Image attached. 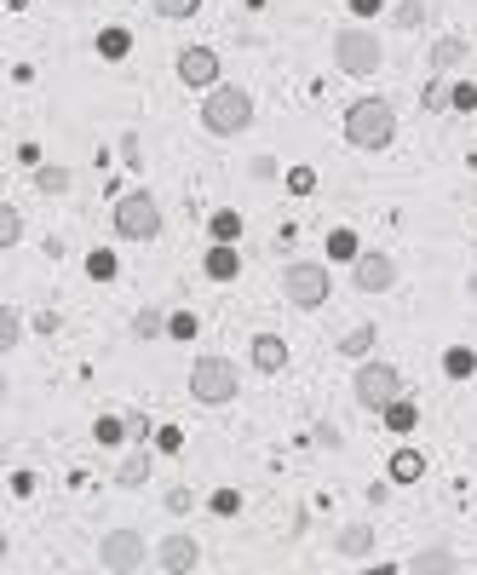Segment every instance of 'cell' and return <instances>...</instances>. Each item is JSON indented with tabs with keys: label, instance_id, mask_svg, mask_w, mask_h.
<instances>
[{
	"label": "cell",
	"instance_id": "obj_20",
	"mask_svg": "<svg viewBox=\"0 0 477 575\" xmlns=\"http://www.w3.org/2000/svg\"><path fill=\"white\" fill-rule=\"evenodd\" d=\"M98 52H104V58H127V52H133V35H127V29H121V23H110V29H104V35H98Z\"/></svg>",
	"mask_w": 477,
	"mask_h": 575
},
{
	"label": "cell",
	"instance_id": "obj_8",
	"mask_svg": "<svg viewBox=\"0 0 477 575\" xmlns=\"http://www.w3.org/2000/svg\"><path fill=\"white\" fill-rule=\"evenodd\" d=\"M98 558H104V570L110 575L144 570V535H138V529H110V535L98 541Z\"/></svg>",
	"mask_w": 477,
	"mask_h": 575
},
{
	"label": "cell",
	"instance_id": "obj_31",
	"mask_svg": "<svg viewBox=\"0 0 477 575\" xmlns=\"http://www.w3.org/2000/svg\"><path fill=\"white\" fill-rule=\"evenodd\" d=\"M87 276H92V282H110V276H115V253L98 248V253L87 259Z\"/></svg>",
	"mask_w": 477,
	"mask_h": 575
},
{
	"label": "cell",
	"instance_id": "obj_18",
	"mask_svg": "<svg viewBox=\"0 0 477 575\" xmlns=\"http://www.w3.org/2000/svg\"><path fill=\"white\" fill-rule=\"evenodd\" d=\"M443 374H449V380H472V374H477V351H472V345H449V351H443Z\"/></svg>",
	"mask_w": 477,
	"mask_h": 575
},
{
	"label": "cell",
	"instance_id": "obj_1",
	"mask_svg": "<svg viewBox=\"0 0 477 575\" xmlns=\"http://www.w3.org/2000/svg\"><path fill=\"white\" fill-rule=\"evenodd\" d=\"M391 138H397V110L386 98H357L345 110V144L351 150H386Z\"/></svg>",
	"mask_w": 477,
	"mask_h": 575
},
{
	"label": "cell",
	"instance_id": "obj_14",
	"mask_svg": "<svg viewBox=\"0 0 477 575\" xmlns=\"http://www.w3.org/2000/svg\"><path fill=\"white\" fill-rule=\"evenodd\" d=\"M150 466H156L150 449H127L121 466H115V483H121V489H138V483H150Z\"/></svg>",
	"mask_w": 477,
	"mask_h": 575
},
{
	"label": "cell",
	"instance_id": "obj_12",
	"mask_svg": "<svg viewBox=\"0 0 477 575\" xmlns=\"http://www.w3.org/2000/svg\"><path fill=\"white\" fill-rule=\"evenodd\" d=\"M409 575H460V558H455V547H420L409 558Z\"/></svg>",
	"mask_w": 477,
	"mask_h": 575
},
{
	"label": "cell",
	"instance_id": "obj_23",
	"mask_svg": "<svg viewBox=\"0 0 477 575\" xmlns=\"http://www.w3.org/2000/svg\"><path fill=\"white\" fill-rule=\"evenodd\" d=\"M35 190H41V196H64V190H69V167H35Z\"/></svg>",
	"mask_w": 477,
	"mask_h": 575
},
{
	"label": "cell",
	"instance_id": "obj_13",
	"mask_svg": "<svg viewBox=\"0 0 477 575\" xmlns=\"http://www.w3.org/2000/svg\"><path fill=\"white\" fill-rule=\"evenodd\" d=\"M236 271H242L236 242H213V248H207V276H213V282H236Z\"/></svg>",
	"mask_w": 477,
	"mask_h": 575
},
{
	"label": "cell",
	"instance_id": "obj_38",
	"mask_svg": "<svg viewBox=\"0 0 477 575\" xmlns=\"http://www.w3.org/2000/svg\"><path fill=\"white\" fill-rule=\"evenodd\" d=\"M167 506H173V512H190V506H196V495H190V489H173V495H167Z\"/></svg>",
	"mask_w": 477,
	"mask_h": 575
},
{
	"label": "cell",
	"instance_id": "obj_40",
	"mask_svg": "<svg viewBox=\"0 0 477 575\" xmlns=\"http://www.w3.org/2000/svg\"><path fill=\"white\" fill-rule=\"evenodd\" d=\"M351 12H357V18H374V12H380V0H351Z\"/></svg>",
	"mask_w": 477,
	"mask_h": 575
},
{
	"label": "cell",
	"instance_id": "obj_32",
	"mask_svg": "<svg viewBox=\"0 0 477 575\" xmlns=\"http://www.w3.org/2000/svg\"><path fill=\"white\" fill-rule=\"evenodd\" d=\"M328 259H357V236H351V230H334V236H328Z\"/></svg>",
	"mask_w": 477,
	"mask_h": 575
},
{
	"label": "cell",
	"instance_id": "obj_34",
	"mask_svg": "<svg viewBox=\"0 0 477 575\" xmlns=\"http://www.w3.org/2000/svg\"><path fill=\"white\" fill-rule=\"evenodd\" d=\"M288 190H294V196H311V190H317V173H311V167H294V173H288Z\"/></svg>",
	"mask_w": 477,
	"mask_h": 575
},
{
	"label": "cell",
	"instance_id": "obj_22",
	"mask_svg": "<svg viewBox=\"0 0 477 575\" xmlns=\"http://www.w3.org/2000/svg\"><path fill=\"white\" fill-rule=\"evenodd\" d=\"M207 225H213V242H236V236H242V213H236V207H219Z\"/></svg>",
	"mask_w": 477,
	"mask_h": 575
},
{
	"label": "cell",
	"instance_id": "obj_5",
	"mask_svg": "<svg viewBox=\"0 0 477 575\" xmlns=\"http://www.w3.org/2000/svg\"><path fill=\"white\" fill-rule=\"evenodd\" d=\"M334 64L363 81V75H374V69L386 64V46H380L374 29H340V35H334Z\"/></svg>",
	"mask_w": 477,
	"mask_h": 575
},
{
	"label": "cell",
	"instance_id": "obj_3",
	"mask_svg": "<svg viewBox=\"0 0 477 575\" xmlns=\"http://www.w3.org/2000/svg\"><path fill=\"white\" fill-rule=\"evenodd\" d=\"M236 391H242V380H236L230 357H196V368H190V397L196 403L225 409V403H236Z\"/></svg>",
	"mask_w": 477,
	"mask_h": 575
},
{
	"label": "cell",
	"instance_id": "obj_16",
	"mask_svg": "<svg viewBox=\"0 0 477 575\" xmlns=\"http://www.w3.org/2000/svg\"><path fill=\"white\" fill-rule=\"evenodd\" d=\"M253 363L265 368V374H282V363H288V345L276 340V334H259V340H253Z\"/></svg>",
	"mask_w": 477,
	"mask_h": 575
},
{
	"label": "cell",
	"instance_id": "obj_39",
	"mask_svg": "<svg viewBox=\"0 0 477 575\" xmlns=\"http://www.w3.org/2000/svg\"><path fill=\"white\" fill-rule=\"evenodd\" d=\"M156 443H161V449H179L184 437H179V426H161V432H156Z\"/></svg>",
	"mask_w": 477,
	"mask_h": 575
},
{
	"label": "cell",
	"instance_id": "obj_7",
	"mask_svg": "<svg viewBox=\"0 0 477 575\" xmlns=\"http://www.w3.org/2000/svg\"><path fill=\"white\" fill-rule=\"evenodd\" d=\"M351 391H357V403H363L368 414H380L386 403L403 397V380H397V368L391 363H363L357 368V380H351Z\"/></svg>",
	"mask_w": 477,
	"mask_h": 575
},
{
	"label": "cell",
	"instance_id": "obj_33",
	"mask_svg": "<svg viewBox=\"0 0 477 575\" xmlns=\"http://www.w3.org/2000/svg\"><path fill=\"white\" fill-rule=\"evenodd\" d=\"M449 110H460V115L477 110V87H472V81H460V87L449 92Z\"/></svg>",
	"mask_w": 477,
	"mask_h": 575
},
{
	"label": "cell",
	"instance_id": "obj_17",
	"mask_svg": "<svg viewBox=\"0 0 477 575\" xmlns=\"http://www.w3.org/2000/svg\"><path fill=\"white\" fill-rule=\"evenodd\" d=\"M334 547H340L345 558H368V552H374V529H368V524H345Z\"/></svg>",
	"mask_w": 477,
	"mask_h": 575
},
{
	"label": "cell",
	"instance_id": "obj_27",
	"mask_svg": "<svg viewBox=\"0 0 477 575\" xmlns=\"http://www.w3.org/2000/svg\"><path fill=\"white\" fill-rule=\"evenodd\" d=\"M363 351H374V322H368V328H351L340 340V357H363Z\"/></svg>",
	"mask_w": 477,
	"mask_h": 575
},
{
	"label": "cell",
	"instance_id": "obj_26",
	"mask_svg": "<svg viewBox=\"0 0 477 575\" xmlns=\"http://www.w3.org/2000/svg\"><path fill=\"white\" fill-rule=\"evenodd\" d=\"M167 334H173V340H196V334H202V317H196V311H173V317H167Z\"/></svg>",
	"mask_w": 477,
	"mask_h": 575
},
{
	"label": "cell",
	"instance_id": "obj_9",
	"mask_svg": "<svg viewBox=\"0 0 477 575\" xmlns=\"http://www.w3.org/2000/svg\"><path fill=\"white\" fill-rule=\"evenodd\" d=\"M179 81L196 92H213L219 87V52L213 46H184L179 52Z\"/></svg>",
	"mask_w": 477,
	"mask_h": 575
},
{
	"label": "cell",
	"instance_id": "obj_30",
	"mask_svg": "<svg viewBox=\"0 0 477 575\" xmlns=\"http://www.w3.org/2000/svg\"><path fill=\"white\" fill-rule=\"evenodd\" d=\"M150 6H156L161 18H196L202 12V0H150Z\"/></svg>",
	"mask_w": 477,
	"mask_h": 575
},
{
	"label": "cell",
	"instance_id": "obj_25",
	"mask_svg": "<svg viewBox=\"0 0 477 575\" xmlns=\"http://www.w3.org/2000/svg\"><path fill=\"white\" fill-rule=\"evenodd\" d=\"M18 340H23V317L6 305V311H0V351H18Z\"/></svg>",
	"mask_w": 477,
	"mask_h": 575
},
{
	"label": "cell",
	"instance_id": "obj_11",
	"mask_svg": "<svg viewBox=\"0 0 477 575\" xmlns=\"http://www.w3.org/2000/svg\"><path fill=\"white\" fill-rule=\"evenodd\" d=\"M156 564H161L167 575H190L196 564H202V547H196L190 535H167V541L156 547Z\"/></svg>",
	"mask_w": 477,
	"mask_h": 575
},
{
	"label": "cell",
	"instance_id": "obj_28",
	"mask_svg": "<svg viewBox=\"0 0 477 575\" xmlns=\"http://www.w3.org/2000/svg\"><path fill=\"white\" fill-rule=\"evenodd\" d=\"M133 334H138V340H156V334H167V317H161V311H138Z\"/></svg>",
	"mask_w": 477,
	"mask_h": 575
},
{
	"label": "cell",
	"instance_id": "obj_29",
	"mask_svg": "<svg viewBox=\"0 0 477 575\" xmlns=\"http://www.w3.org/2000/svg\"><path fill=\"white\" fill-rule=\"evenodd\" d=\"M391 18H397V29H420V23H426V0H403Z\"/></svg>",
	"mask_w": 477,
	"mask_h": 575
},
{
	"label": "cell",
	"instance_id": "obj_21",
	"mask_svg": "<svg viewBox=\"0 0 477 575\" xmlns=\"http://www.w3.org/2000/svg\"><path fill=\"white\" fill-rule=\"evenodd\" d=\"M420 472H426V460L414 455V449H397V455H391V483H414Z\"/></svg>",
	"mask_w": 477,
	"mask_h": 575
},
{
	"label": "cell",
	"instance_id": "obj_6",
	"mask_svg": "<svg viewBox=\"0 0 477 575\" xmlns=\"http://www.w3.org/2000/svg\"><path fill=\"white\" fill-rule=\"evenodd\" d=\"M282 294L294 299L299 311H317V305H328V294H334L328 265H317V259H294V265L282 271Z\"/></svg>",
	"mask_w": 477,
	"mask_h": 575
},
{
	"label": "cell",
	"instance_id": "obj_2",
	"mask_svg": "<svg viewBox=\"0 0 477 575\" xmlns=\"http://www.w3.org/2000/svg\"><path fill=\"white\" fill-rule=\"evenodd\" d=\"M202 127L213 138H236L253 127V98L242 87H213L202 98Z\"/></svg>",
	"mask_w": 477,
	"mask_h": 575
},
{
	"label": "cell",
	"instance_id": "obj_10",
	"mask_svg": "<svg viewBox=\"0 0 477 575\" xmlns=\"http://www.w3.org/2000/svg\"><path fill=\"white\" fill-rule=\"evenodd\" d=\"M351 282H357V294H386V288H397V265H391L386 253H357Z\"/></svg>",
	"mask_w": 477,
	"mask_h": 575
},
{
	"label": "cell",
	"instance_id": "obj_36",
	"mask_svg": "<svg viewBox=\"0 0 477 575\" xmlns=\"http://www.w3.org/2000/svg\"><path fill=\"white\" fill-rule=\"evenodd\" d=\"M213 512H219V518L242 512V495H236V489H219V495H213Z\"/></svg>",
	"mask_w": 477,
	"mask_h": 575
},
{
	"label": "cell",
	"instance_id": "obj_24",
	"mask_svg": "<svg viewBox=\"0 0 477 575\" xmlns=\"http://www.w3.org/2000/svg\"><path fill=\"white\" fill-rule=\"evenodd\" d=\"M18 236H23V213L6 202L0 207V248H18Z\"/></svg>",
	"mask_w": 477,
	"mask_h": 575
},
{
	"label": "cell",
	"instance_id": "obj_37",
	"mask_svg": "<svg viewBox=\"0 0 477 575\" xmlns=\"http://www.w3.org/2000/svg\"><path fill=\"white\" fill-rule=\"evenodd\" d=\"M121 432H127V426H121L115 414H104V420H98V443H121Z\"/></svg>",
	"mask_w": 477,
	"mask_h": 575
},
{
	"label": "cell",
	"instance_id": "obj_4",
	"mask_svg": "<svg viewBox=\"0 0 477 575\" xmlns=\"http://www.w3.org/2000/svg\"><path fill=\"white\" fill-rule=\"evenodd\" d=\"M115 236L121 242H156L161 236V202L150 190H127L115 202Z\"/></svg>",
	"mask_w": 477,
	"mask_h": 575
},
{
	"label": "cell",
	"instance_id": "obj_15",
	"mask_svg": "<svg viewBox=\"0 0 477 575\" xmlns=\"http://www.w3.org/2000/svg\"><path fill=\"white\" fill-rule=\"evenodd\" d=\"M380 420H386V432H397V437H409L414 426H420V409H414L409 397H397V403H386V409H380Z\"/></svg>",
	"mask_w": 477,
	"mask_h": 575
},
{
	"label": "cell",
	"instance_id": "obj_19",
	"mask_svg": "<svg viewBox=\"0 0 477 575\" xmlns=\"http://www.w3.org/2000/svg\"><path fill=\"white\" fill-rule=\"evenodd\" d=\"M460 58H466V41H460V35H443V41L432 46V69H437V75H443V69H455Z\"/></svg>",
	"mask_w": 477,
	"mask_h": 575
},
{
	"label": "cell",
	"instance_id": "obj_35",
	"mask_svg": "<svg viewBox=\"0 0 477 575\" xmlns=\"http://www.w3.org/2000/svg\"><path fill=\"white\" fill-rule=\"evenodd\" d=\"M449 92H455V87H443V81H432V87H426V98H420V104H426V110H449Z\"/></svg>",
	"mask_w": 477,
	"mask_h": 575
}]
</instances>
